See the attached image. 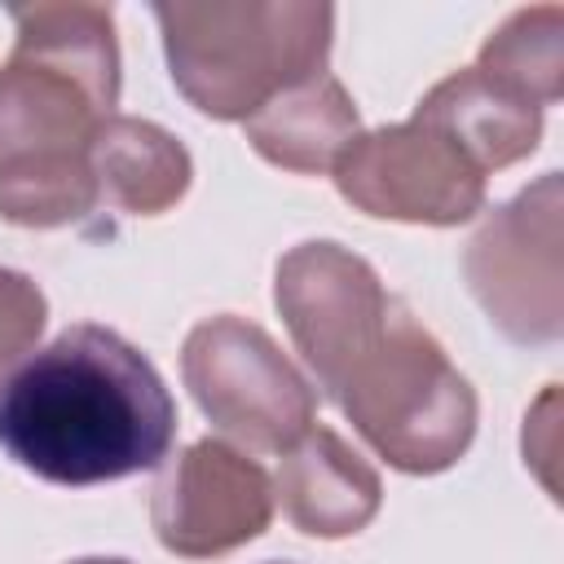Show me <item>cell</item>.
<instances>
[{
    "label": "cell",
    "mask_w": 564,
    "mask_h": 564,
    "mask_svg": "<svg viewBox=\"0 0 564 564\" xmlns=\"http://www.w3.org/2000/svg\"><path fill=\"white\" fill-rule=\"evenodd\" d=\"M256 154L286 172H326L357 141V106L335 75L300 79L247 119Z\"/></svg>",
    "instance_id": "cell-12"
},
{
    "label": "cell",
    "mask_w": 564,
    "mask_h": 564,
    "mask_svg": "<svg viewBox=\"0 0 564 564\" xmlns=\"http://www.w3.org/2000/svg\"><path fill=\"white\" fill-rule=\"evenodd\" d=\"M181 375L198 410L251 449L282 454L313 427V388L256 322L234 313L198 322L185 335Z\"/></svg>",
    "instance_id": "cell-4"
},
{
    "label": "cell",
    "mask_w": 564,
    "mask_h": 564,
    "mask_svg": "<svg viewBox=\"0 0 564 564\" xmlns=\"http://www.w3.org/2000/svg\"><path fill=\"white\" fill-rule=\"evenodd\" d=\"M9 18L18 26L13 48L75 70L101 97L106 110L119 101V48H115L110 9H101V4H22Z\"/></svg>",
    "instance_id": "cell-14"
},
{
    "label": "cell",
    "mask_w": 564,
    "mask_h": 564,
    "mask_svg": "<svg viewBox=\"0 0 564 564\" xmlns=\"http://www.w3.org/2000/svg\"><path fill=\"white\" fill-rule=\"evenodd\" d=\"M269 564H282V560H269Z\"/></svg>",
    "instance_id": "cell-18"
},
{
    "label": "cell",
    "mask_w": 564,
    "mask_h": 564,
    "mask_svg": "<svg viewBox=\"0 0 564 564\" xmlns=\"http://www.w3.org/2000/svg\"><path fill=\"white\" fill-rule=\"evenodd\" d=\"M88 163L97 176V198L132 216L167 212L189 185L185 145L159 123L128 119V115L101 119L88 145Z\"/></svg>",
    "instance_id": "cell-13"
},
{
    "label": "cell",
    "mask_w": 564,
    "mask_h": 564,
    "mask_svg": "<svg viewBox=\"0 0 564 564\" xmlns=\"http://www.w3.org/2000/svg\"><path fill=\"white\" fill-rule=\"evenodd\" d=\"M414 119L445 132L480 172H494L533 154L542 137V106H533L529 97L511 93L507 84L489 79L476 66L441 79L414 106Z\"/></svg>",
    "instance_id": "cell-11"
},
{
    "label": "cell",
    "mask_w": 564,
    "mask_h": 564,
    "mask_svg": "<svg viewBox=\"0 0 564 564\" xmlns=\"http://www.w3.org/2000/svg\"><path fill=\"white\" fill-rule=\"evenodd\" d=\"M560 4H538L511 13L480 48L476 70L529 97L533 106H551L564 93V53H560Z\"/></svg>",
    "instance_id": "cell-15"
},
{
    "label": "cell",
    "mask_w": 564,
    "mask_h": 564,
    "mask_svg": "<svg viewBox=\"0 0 564 564\" xmlns=\"http://www.w3.org/2000/svg\"><path fill=\"white\" fill-rule=\"evenodd\" d=\"M70 564H128V560H70Z\"/></svg>",
    "instance_id": "cell-17"
},
{
    "label": "cell",
    "mask_w": 564,
    "mask_h": 564,
    "mask_svg": "<svg viewBox=\"0 0 564 564\" xmlns=\"http://www.w3.org/2000/svg\"><path fill=\"white\" fill-rule=\"evenodd\" d=\"M463 273L507 339H560V172H546L480 225L463 251Z\"/></svg>",
    "instance_id": "cell-5"
},
{
    "label": "cell",
    "mask_w": 564,
    "mask_h": 564,
    "mask_svg": "<svg viewBox=\"0 0 564 564\" xmlns=\"http://www.w3.org/2000/svg\"><path fill=\"white\" fill-rule=\"evenodd\" d=\"M273 300L326 397H335L348 366L379 339L392 308L379 273L326 238L300 242L278 260Z\"/></svg>",
    "instance_id": "cell-7"
},
{
    "label": "cell",
    "mask_w": 564,
    "mask_h": 564,
    "mask_svg": "<svg viewBox=\"0 0 564 564\" xmlns=\"http://www.w3.org/2000/svg\"><path fill=\"white\" fill-rule=\"evenodd\" d=\"M335 401L352 427L410 476L454 467L476 436L471 383L401 300H392L379 339L339 379Z\"/></svg>",
    "instance_id": "cell-3"
},
{
    "label": "cell",
    "mask_w": 564,
    "mask_h": 564,
    "mask_svg": "<svg viewBox=\"0 0 564 564\" xmlns=\"http://www.w3.org/2000/svg\"><path fill=\"white\" fill-rule=\"evenodd\" d=\"M150 520L172 555H225L269 529L273 485L260 463L207 436L163 471L154 485Z\"/></svg>",
    "instance_id": "cell-8"
},
{
    "label": "cell",
    "mask_w": 564,
    "mask_h": 564,
    "mask_svg": "<svg viewBox=\"0 0 564 564\" xmlns=\"http://www.w3.org/2000/svg\"><path fill=\"white\" fill-rule=\"evenodd\" d=\"M44 330V295L26 273L0 269V383L35 348Z\"/></svg>",
    "instance_id": "cell-16"
},
{
    "label": "cell",
    "mask_w": 564,
    "mask_h": 564,
    "mask_svg": "<svg viewBox=\"0 0 564 564\" xmlns=\"http://www.w3.org/2000/svg\"><path fill=\"white\" fill-rule=\"evenodd\" d=\"M172 84L212 119H251L278 93L322 75L330 4H159Z\"/></svg>",
    "instance_id": "cell-2"
},
{
    "label": "cell",
    "mask_w": 564,
    "mask_h": 564,
    "mask_svg": "<svg viewBox=\"0 0 564 564\" xmlns=\"http://www.w3.org/2000/svg\"><path fill=\"white\" fill-rule=\"evenodd\" d=\"M176 405L119 330L79 322L0 383V449L53 485H101L167 458Z\"/></svg>",
    "instance_id": "cell-1"
},
{
    "label": "cell",
    "mask_w": 564,
    "mask_h": 564,
    "mask_svg": "<svg viewBox=\"0 0 564 564\" xmlns=\"http://www.w3.org/2000/svg\"><path fill=\"white\" fill-rule=\"evenodd\" d=\"M278 498L286 520L313 538H348L379 511L375 467L330 427H308L278 467Z\"/></svg>",
    "instance_id": "cell-10"
},
{
    "label": "cell",
    "mask_w": 564,
    "mask_h": 564,
    "mask_svg": "<svg viewBox=\"0 0 564 564\" xmlns=\"http://www.w3.org/2000/svg\"><path fill=\"white\" fill-rule=\"evenodd\" d=\"M330 172L352 207L383 220L458 225L485 203V172L445 132L419 119L366 137L357 132Z\"/></svg>",
    "instance_id": "cell-6"
},
{
    "label": "cell",
    "mask_w": 564,
    "mask_h": 564,
    "mask_svg": "<svg viewBox=\"0 0 564 564\" xmlns=\"http://www.w3.org/2000/svg\"><path fill=\"white\" fill-rule=\"evenodd\" d=\"M101 119L110 110L75 70L13 48L0 70V176L84 163Z\"/></svg>",
    "instance_id": "cell-9"
}]
</instances>
